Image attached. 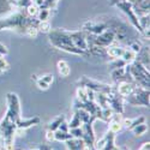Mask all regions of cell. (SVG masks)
<instances>
[{
	"label": "cell",
	"instance_id": "1",
	"mask_svg": "<svg viewBox=\"0 0 150 150\" xmlns=\"http://www.w3.org/2000/svg\"><path fill=\"white\" fill-rule=\"evenodd\" d=\"M133 89H134V85H133L131 82H125V81H122V82L119 83L117 91H118V94H119L121 97H127V96L131 95V93L133 91Z\"/></svg>",
	"mask_w": 150,
	"mask_h": 150
},
{
	"label": "cell",
	"instance_id": "19",
	"mask_svg": "<svg viewBox=\"0 0 150 150\" xmlns=\"http://www.w3.org/2000/svg\"><path fill=\"white\" fill-rule=\"evenodd\" d=\"M36 84H37V86L41 89V90H47L48 88H49V84H47L46 82H43L41 78H39V79H36Z\"/></svg>",
	"mask_w": 150,
	"mask_h": 150
},
{
	"label": "cell",
	"instance_id": "24",
	"mask_svg": "<svg viewBox=\"0 0 150 150\" xmlns=\"http://www.w3.org/2000/svg\"><path fill=\"white\" fill-rule=\"evenodd\" d=\"M130 49H131V51H133V52L137 54V53H139V52H141V45H139V43H137V42H134V43L131 45V48H130Z\"/></svg>",
	"mask_w": 150,
	"mask_h": 150
},
{
	"label": "cell",
	"instance_id": "2",
	"mask_svg": "<svg viewBox=\"0 0 150 150\" xmlns=\"http://www.w3.org/2000/svg\"><path fill=\"white\" fill-rule=\"evenodd\" d=\"M114 138H115V133L109 131L106 134V144H105V148L102 150H119L114 145Z\"/></svg>",
	"mask_w": 150,
	"mask_h": 150
},
{
	"label": "cell",
	"instance_id": "20",
	"mask_svg": "<svg viewBox=\"0 0 150 150\" xmlns=\"http://www.w3.org/2000/svg\"><path fill=\"white\" fill-rule=\"evenodd\" d=\"M39 19L40 21H47L48 19V16H49V11L48 10H42V11H39Z\"/></svg>",
	"mask_w": 150,
	"mask_h": 150
},
{
	"label": "cell",
	"instance_id": "22",
	"mask_svg": "<svg viewBox=\"0 0 150 150\" xmlns=\"http://www.w3.org/2000/svg\"><path fill=\"white\" fill-rule=\"evenodd\" d=\"M58 130H60V131H62V132H69V131H70L69 124H67V122H65V121H62V122H61V124L59 125Z\"/></svg>",
	"mask_w": 150,
	"mask_h": 150
},
{
	"label": "cell",
	"instance_id": "4",
	"mask_svg": "<svg viewBox=\"0 0 150 150\" xmlns=\"http://www.w3.org/2000/svg\"><path fill=\"white\" fill-rule=\"evenodd\" d=\"M57 66H58V71H59V73L61 74L62 77H67L69 74L71 73V69H70L69 64H67L66 61H64V60L58 61Z\"/></svg>",
	"mask_w": 150,
	"mask_h": 150
},
{
	"label": "cell",
	"instance_id": "3",
	"mask_svg": "<svg viewBox=\"0 0 150 150\" xmlns=\"http://www.w3.org/2000/svg\"><path fill=\"white\" fill-rule=\"evenodd\" d=\"M39 121H40V119H39V118L25 119V120H21V119H18V120H17V122H16V125H17V127H19V129H25V130H27L28 127L33 126V125H36Z\"/></svg>",
	"mask_w": 150,
	"mask_h": 150
},
{
	"label": "cell",
	"instance_id": "15",
	"mask_svg": "<svg viewBox=\"0 0 150 150\" xmlns=\"http://www.w3.org/2000/svg\"><path fill=\"white\" fill-rule=\"evenodd\" d=\"M27 35L33 37V39H36L37 35H39V30H37V28L35 25H30L27 28Z\"/></svg>",
	"mask_w": 150,
	"mask_h": 150
},
{
	"label": "cell",
	"instance_id": "16",
	"mask_svg": "<svg viewBox=\"0 0 150 150\" xmlns=\"http://www.w3.org/2000/svg\"><path fill=\"white\" fill-rule=\"evenodd\" d=\"M127 64L121 58H119V59H114V61L112 62V66H113V69H120V67H125Z\"/></svg>",
	"mask_w": 150,
	"mask_h": 150
},
{
	"label": "cell",
	"instance_id": "27",
	"mask_svg": "<svg viewBox=\"0 0 150 150\" xmlns=\"http://www.w3.org/2000/svg\"><path fill=\"white\" fill-rule=\"evenodd\" d=\"M0 150H3V149H0ZM4 150H5V149H4Z\"/></svg>",
	"mask_w": 150,
	"mask_h": 150
},
{
	"label": "cell",
	"instance_id": "26",
	"mask_svg": "<svg viewBox=\"0 0 150 150\" xmlns=\"http://www.w3.org/2000/svg\"><path fill=\"white\" fill-rule=\"evenodd\" d=\"M33 150H40V149H33Z\"/></svg>",
	"mask_w": 150,
	"mask_h": 150
},
{
	"label": "cell",
	"instance_id": "12",
	"mask_svg": "<svg viewBox=\"0 0 150 150\" xmlns=\"http://www.w3.org/2000/svg\"><path fill=\"white\" fill-rule=\"evenodd\" d=\"M81 126H82V121H81V119H79V117L77 114V112H76V114L73 115L72 120L69 124V127L70 129H76V127H81Z\"/></svg>",
	"mask_w": 150,
	"mask_h": 150
},
{
	"label": "cell",
	"instance_id": "18",
	"mask_svg": "<svg viewBox=\"0 0 150 150\" xmlns=\"http://www.w3.org/2000/svg\"><path fill=\"white\" fill-rule=\"evenodd\" d=\"M10 69V65H8V62L6 61V59L4 57L0 58V71L4 72V71H7Z\"/></svg>",
	"mask_w": 150,
	"mask_h": 150
},
{
	"label": "cell",
	"instance_id": "8",
	"mask_svg": "<svg viewBox=\"0 0 150 150\" xmlns=\"http://www.w3.org/2000/svg\"><path fill=\"white\" fill-rule=\"evenodd\" d=\"M36 28H37L39 31H42V33H46V34L52 30V25H51V23H49L48 21H40Z\"/></svg>",
	"mask_w": 150,
	"mask_h": 150
},
{
	"label": "cell",
	"instance_id": "17",
	"mask_svg": "<svg viewBox=\"0 0 150 150\" xmlns=\"http://www.w3.org/2000/svg\"><path fill=\"white\" fill-rule=\"evenodd\" d=\"M39 11H40V10H39V6L35 5V4L28 6V13H29L30 16H33V17H35V16L39 15Z\"/></svg>",
	"mask_w": 150,
	"mask_h": 150
},
{
	"label": "cell",
	"instance_id": "7",
	"mask_svg": "<svg viewBox=\"0 0 150 150\" xmlns=\"http://www.w3.org/2000/svg\"><path fill=\"white\" fill-rule=\"evenodd\" d=\"M136 55L137 54L133 51H131V49H124L121 59L126 62V64H131V62H133L136 60Z\"/></svg>",
	"mask_w": 150,
	"mask_h": 150
},
{
	"label": "cell",
	"instance_id": "11",
	"mask_svg": "<svg viewBox=\"0 0 150 150\" xmlns=\"http://www.w3.org/2000/svg\"><path fill=\"white\" fill-rule=\"evenodd\" d=\"M77 98L81 100V102L88 101V93H86V88H78L77 89Z\"/></svg>",
	"mask_w": 150,
	"mask_h": 150
},
{
	"label": "cell",
	"instance_id": "21",
	"mask_svg": "<svg viewBox=\"0 0 150 150\" xmlns=\"http://www.w3.org/2000/svg\"><path fill=\"white\" fill-rule=\"evenodd\" d=\"M41 79L43 81V82H46L47 84H51L52 82H53V74H51V73H48V74H45V76H42L41 77Z\"/></svg>",
	"mask_w": 150,
	"mask_h": 150
},
{
	"label": "cell",
	"instance_id": "5",
	"mask_svg": "<svg viewBox=\"0 0 150 150\" xmlns=\"http://www.w3.org/2000/svg\"><path fill=\"white\" fill-rule=\"evenodd\" d=\"M73 137L70 132H62L60 130H55L54 131V139L59 141V142H66L69 139H72Z\"/></svg>",
	"mask_w": 150,
	"mask_h": 150
},
{
	"label": "cell",
	"instance_id": "9",
	"mask_svg": "<svg viewBox=\"0 0 150 150\" xmlns=\"http://www.w3.org/2000/svg\"><path fill=\"white\" fill-rule=\"evenodd\" d=\"M132 131H133V133H134L136 137H139V136H143V134L148 131V126H146L144 122H142V124H139V125H137L136 127H133Z\"/></svg>",
	"mask_w": 150,
	"mask_h": 150
},
{
	"label": "cell",
	"instance_id": "25",
	"mask_svg": "<svg viewBox=\"0 0 150 150\" xmlns=\"http://www.w3.org/2000/svg\"><path fill=\"white\" fill-rule=\"evenodd\" d=\"M138 150H150V143H149V142L143 143V144H142V146H141Z\"/></svg>",
	"mask_w": 150,
	"mask_h": 150
},
{
	"label": "cell",
	"instance_id": "14",
	"mask_svg": "<svg viewBox=\"0 0 150 150\" xmlns=\"http://www.w3.org/2000/svg\"><path fill=\"white\" fill-rule=\"evenodd\" d=\"M70 133L72 134L73 138H82L83 139V129L81 127H76V129H70Z\"/></svg>",
	"mask_w": 150,
	"mask_h": 150
},
{
	"label": "cell",
	"instance_id": "13",
	"mask_svg": "<svg viewBox=\"0 0 150 150\" xmlns=\"http://www.w3.org/2000/svg\"><path fill=\"white\" fill-rule=\"evenodd\" d=\"M121 129H122L121 122H118V121H110V124H109V131H110V132L117 133V132L121 131Z\"/></svg>",
	"mask_w": 150,
	"mask_h": 150
},
{
	"label": "cell",
	"instance_id": "6",
	"mask_svg": "<svg viewBox=\"0 0 150 150\" xmlns=\"http://www.w3.org/2000/svg\"><path fill=\"white\" fill-rule=\"evenodd\" d=\"M106 52H107V54H108L110 58L119 59V58H121V55H122L124 48H121V47H108Z\"/></svg>",
	"mask_w": 150,
	"mask_h": 150
},
{
	"label": "cell",
	"instance_id": "23",
	"mask_svg": "<svg viewBox=\"0 0 150 150\" xmlns=\"http://www.w3.org/2000/svg\"><path fill=\"white\" fill-rule=\"evenodd\" d=\"M46 138H47L48 142H53V141H55V139H54V131L48 130V131L46 132Z\"/></svg>",
	"mask_w": 150,
	"mask_h": 150
},
{
	"label": "cell",
	"instance_id": "10",
	"mask_svg": "<svg viewBox=\"0 0 150 150\" xmlns=\"http://www.w3.org/2000/svg\"><path fill=\"white\" fill-rule=\"evenodd\" d=\"M64 119H65L64 115H60V117L55 118L51 124H49V129H48V130H51V131H55V130H58L59 125H60L62 121H64Z\"/></svg>",
	"mask_w": 150,
	"mask_h": 150
}]
</instances>
